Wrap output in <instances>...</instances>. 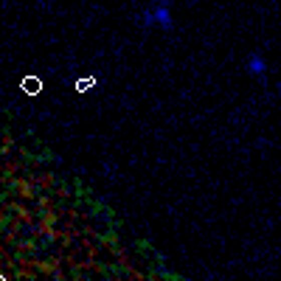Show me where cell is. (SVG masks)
I'll list each match as a JSON object with an SVG mask.
<instances>
[{
    "label": "cell",
    "instance_id": "1",
    "mask_svg": "<svg viewBox=\"0 0 281 281\" xmlns=\"http://www.w3.org/2000/svg\"><path fill=\"white\" fill-rule=\"evenodd\" d=\"M147 23H155V26H161V28H172V12H169V6H155L152 12H147V17H144Z\"/></svg>",
    "mask_w": 281,
    "mask_h": 281
},
{
    "label": "cell",
    "instance_id": "2",
    "mask_svg": "<svg viewBox=\"0 0 281 281\" xmlns=\"http://www.w3.org/2000/svg\"><path fill=\"white\" fill-rule=\"evenodd\" d=\"M40 90H42V82L37 76H26V79H23V93H28V96H37Z\"/></svg>",
    "mask_w": 281,
    "mask_h": 281
},
{
    "label": "cell",
    "instance_id": "3",
    "mask_svg": "<svg viewBox=\"0 0 281 281\" xmlns=\"http://www.w3.org/2000/svg\"><path fill=\"white\" fill-rule=\"evenodd\" d=\"M247 70H250L253 76H264V70H267V62L261 59V56H253L250 62H247Z\"/></svg>",
    "mask_w": 281,
    "mask_h": 281
},
{
    "label": "cell",
    "instance_id": "4",
    "mask_svg": "<svg viewBox=\"0 0 281 281\" xmlns=\"http://www.w3.org/2000/svg\"><path fill=\"white\" fill-rule=\"evenodd\" d=\"M93 84H96V82H93V79H82V82L76 84V90H79V93H84V90H87V87H93Z\"/></svg>",
    "mask_w": 281,
    "mask_h": 281
},
{
    "label": "cell",
    "instance_id": "5",
    "mask_svg": "<svg viewBox=\"0 0 281 281\" xmlns=\"http://www.w3.org/2000/svg\"><path fill=\"white\" fill-rule=\"evenodd\" d=\"M0 281H6V278H0Z\"/></svg>",
    "mask_w": 281,
    "mask_h": 281
}]
</instances>
